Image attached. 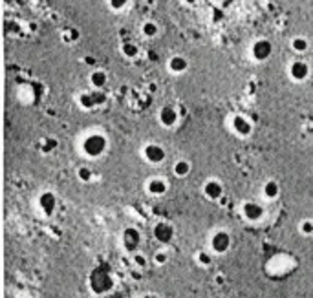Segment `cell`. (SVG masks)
<instances>
[{
  "instance_id": "6",
  "label": "cell",
  "mask_w": 313,
  "mask_h": 298,
  "mask_svg": "<svg viewBox=\"0 0 313 298\" xmlns=\"http://www.w3.org/2000/svg\"><path fill=\"white\" fill-rule=\"evenodd\" d=\"M271 55H273V44H271V40L258 39L251 44V57L255 59L256 63H265Z\"/></svg>"
},
{
  "instance_id": "32",
  "label": "cell",
  "mask_w": 313,
  "mask_h": 298,
  "mask_svg": "<svg viewBox=\"0 0 313 298\" xmlns=\"http://www.w3.org/2000/svg\"><path fill=\"white\" fill-rule=\"evenodd\" d=\"M141 298H158V294H154V293H147V294H143Z\"/></svg>"
},
{
  "instance_id": "1",
  "label": "cell",
  "mask_w": 313,
  "mask_h": 298,
  "mask_svg": "<svg viewBox=\"0 0 313 298\" xmlns=\"http://www.w3.org/2000/svg\"><path fill=\"white\" fill-rule=\"evenodd\" d=\"M81 148H82V154L86 156V158L97 159V158H101L106 152V148H108V139H106L105 134L94 132V134H88L86 137L82 139Z\"/></svg>"
},
{
  "instance_id": "29",
  "label": "cell",
  "mask_w": 313,
  "mask_h": 298,
  "mask_svg": "<svg viewBox=\"0 0 313 298\" xmlns=\"http://www.w3.org/2000/svg\"><path fill=\"white\" fill-rule=\"evenodd\" d=\"M130 0H108V6H110V10L114 11H123L128 6Z\"/></svg>"
},
{
  "instance_id": "12",
  "label": "cell",
  "mask_w": 313,
  "mask_h": 298,
  "mask_svg": "<svg viewBox=\"0 0 313 298\" xmlns=\"http://www.w3.org/2000/svg\"><path fill=\"white\" fill-rule=\"evenodd\" d=\"M158 119H159V123H161V126H165V128H172V126L178 125L180 114L172 105H165L163 108L159 110Z\"/></svg>"
},
{
  "instance_id": "25",
  "label": "cell",
  "mask_w": 313,
  "mask_h": 298,
  "mask_svg": "<svg viewBox=\"0 0 313 298\" xmlns=\"http://www.w3.org/2000/svg\"><path fill=\"white\" fill-rule=\"evenodd\" d=\"M299 232L302 236H313V220L311 218H304L299 223Z\"/></svg>"
},
{
  "instance_id": "33",
  "label": "cell",
  "mask_w": 313,
  "mask_h": 298,
  "mask_svg": "<svg viewBox=\"0 0 313 298\" xmlns=\"http://www.w3.org/2000/svg\"><path fill=\"white\" fill-rule=\"evenodd\" d=\"M132 274H134L136 280H141V274H140V273H132Z\"/></svg>"
},
{
  "instance_id": "26",
  "label": "cell",
  "mask_w": 313,
  "mask_h": 298,
  "mask_svg": "<svg viewBox=\"0 0 313 298\" xmlns=\"http://www.w3.org/2000/svg\"><path fill=\"white\" fill-rule=\"evenodd\" d=\"M152 260H154L156 265H167L169 264V253L165 249H159L154 253V256H152Z\"/></svg>"
},
{
  "instance_id": "2",
  "label": "cell",
  "mask_w": 313,
  "mask_h": 298,
  "mask_svg": "<svg viewBox=\"0 0 313 298\" xmlns=\"http://www.w3.org/2000/svg\"><path fill=\"white\" fill-rule=\"evenodd\" d=\"M231 245H233V236L226 229H218L209 238V249L214 255H226L227 251L231 249Z\"/></svg>"
},
{
  "instance_id": "4",
  "label": "cell",
  "mask_w": 313,
  "mask_h": 298,
  "mask_svg": "<svg viewBox=\"0 0 313 298\" xmlns=\"http://www.w3.org/2000/svg\"><path fill=\"white\" fill-rule=\"evenodd\" d=\"M141 154H143L145 161L150 165H161L165 159H167V150H165L163 144H159V143L145 144L143 150H141Z\"/></svg>"
},
{
  "instance_id": "30",
  "label": "cell",
  "mask_w": 313,
  "mask_h": 298,
  "mask_svg": "<svg viewBox=\"0 0 313 298\" xmlns=\"http://www.w3.org/2000/svg\"><path fill=\"white\" fill-rule=\"evenodd\" d=\"M214 284L223 285L226 284V276H223V274H216V276H214Z\"/></svg>"
},
{
  "instance_id": "8",
  "label": "cell",
  "mask_w": 313,
  "mask_h": 298,
  "mask_svg": "<svg viewBox=\"0 0 313 298\" xmlns=\"http://www.w3.org/2000/svg\"><path fill=\"white\" fill-rule=\"evenodd\" d=\"M152 234H154V240L158 241V243L169 245V243H172L176 232H174V227L170 225L169 221H158L154 225V229H152Z\"/></svg>"
},
{
  "instance_id": "22",
  "label": "cell",
  "mask_w": 313,
  "mask_h": 298,
  "mask_svg": "<svg viewBox=\"0 0 313 298\" xmlns=\"http://www.w3.org/2000/svg\"><path fill=\"white\" fill-rule=\"evenodd\" d=\"M194 258H196V264L202 265V267H211V265H212V255L209 253V251H205V249L198 251Z\"/></svg>"
},
{
  "instance_id": "20",
  "label": "cell",
  "mask_w": 313,
  "mask_h": 298,
  "mask_svg": "<svg viewBox=\"0 0 313 298\" xmlns=\"http://www.w3.org/2000/svg\"><path fill=\"white\" fill-rule=\"evenodd\" d=\"M141 33H143V37H147V39H154L159 33V26L156 24L154 20H147V22H143V26H141Z\"/></svg>"
},
{
  "instance_id": "14",
  "label": "cell",
  "mask_w": 313,
  "mask_h": 298,
  "mask_svg": "<svg viewBox=\"0 0 313 298\" xmlns=\"http://www.w3.org/2000/svg\"><path fill=\"white\" fill-rule=\"evenodd\" d=\"M145 190L150 194V196H165L167 190H169V183L165 181L163 178H150L149 181L145 183Z\"/></svg>"
},
{
  "instance_id": "21",
  "label": "cell",
  "mask_w": 313,
  "mask_h": 298,
  "mask_svg": "<svg viewBox=\"0 0 313 298\" xmlns=\"http://www.w3.org/2000/svg\"><path fill=\"white\" fill-rule=\"evenodd\" d=\"M291 49H293L295 53H306L309 49V42L306 37H293L291 39Z\"/></svg>"
},
{
  "instance_id": "16",
  "label": "cell",
  "mask_w": 313,
  "mask_h": 298,
  "mask_svg": "<svg viewBox=\"0 0 313 298\" xmlns=\"http://www.w3.org/2000/svg\"><path fill=\"white\" fill-rule=\"evenodd\" d=\"M262 196H264L265 200H270V202L277 200V197L280 196V183L277 181V179H267V181L262 185Z\"/></svg>"
},
{
  "instance_id": "17",
  "label": "cell",
  "mask_w": 313,
  "mask_h": 298,
  "mask_svg": "<svg viewBox=\"0 0 313 298\" xmlns=\"http://www.w3.org/2000/svg\"><path fill=\"white\" fill-rule=\"evenodd\" d=\"M90 86L94 88V90H103V88L108 84V73L105 72V70H94V72L90 73Z\"/></svg>"
},
{
  "instance_id": "31",
  "label": "cell",
  "mask_w": 313,
  "mask_h": 298,
  "mask_svg": "<svg viewBox=\"0 0 313 298\" xmlns=\"http://www.w3.org/2000/svg\"><path fill=\"white\" fill-rule=\"evenodd\" d=\"M84 63L90 64V66H94V64H96V59H94V57H86V59H84Z\"/></svg>"
},
{
  "instance_id": "13",
  "label": "cell",
  "mask_w": 313,
  "mask_h": 298,
  "mask_svg": "<svg viewBox=\"0 0 313 298\" xmlns=\"http://www.w3.org/2000/svg\"><path fill=\"white\" fill-rule=\"evenodd\" d=\"M231 128L236 135L240 137H249L253 134V123L247 119L246 116H233L231 119Z\"/></svg>"
},
{
  "instance_id": "27",
  "label": "cell",
  "mask_w": 313,
  "mask_h": 298,
  "mask_svg": "<svg viewBox=\"0 0 313 298\" xmlns=\"http://www.w3.org/2000/svg\"><path fill=\"white\" fill-rule=\"evenodd\" d=\"M132 262H134V265H136V267H140V269H145V267L149 265V260H147V256L141 255L140 251L132 255Z\"/></svg>"
},
{
  "instance_id": "9",
  "label": "cell",
  "mask_w": 313,
  "mask_h": 298,
  "mask_svg": "<svg viewBox=\"0 0 313 298\" xmlns=\"http://www.w3.org/2000/svg\"><path fill=\"white\" fill-rule=\"evenodd\" d=\"M37 205H39L40 212H42L44 216H53L55 211H57V205H59L57 196H55L52 190H44V192H40Z\"/></svg>"
},
{
  "instance_id": "11",
  "label": "cell",
  "mask_w": 313,
  "mask_h": 298,
  "mask_svg": "<svg viewBox=\"0 0 313 298\" xmlns=\"http://www.w3.org/2000/svg\"><path fill=\"white\" fill-rule=\"evenodd\" d=\"M202 192H203V196L207 197V200H211V202H218V200H222L223 197V183L214 178L207 179V181L203 183Z\"/></svg>"
},
{
  "instance_id": "19",
  "label": "cell",
  "mask_w": 313,
  "mask_h": 298,
  "mask_svg": "<svg viewBox=\"0 0 313 298\" xmlns=\"http://www.w3.org/2000/svg\"><path fill=\"white\" fill-rule=\"evenodd\" d=\"M121 53L126 59H136L140 55V46L136 42H132V40H126V42L121 44Z\"/></svg>"
},
{
  "instance_id": "3",
  "label": "cell",
  "mask_w": 313,
  "mask_h": 298,
  "mask_svg": "<svg viewBox=\"0 0 313 298\" xmlns=\"http://www.w3.org/2000/svg\"><path fill=\"white\" fill-rule=\"evenodd\" d=\"M77 103L82 110H94L96 106H101L106 103V95L103 93V90H90L79 93Z\"/></svg>"
},
{
  "instance_id": "15",
  "label": "cell",
  "mask_w": 313,
  "mask_h": 298,
  "mask_svg": "<svg viewBox=\"0 0 313 298\" xmlns=\"http://www.w3.org/2000/svg\"><path fill=\"white\" fill-rule=\"evenodd\" d=\"M189 70V61L183 55H174L169 59V72L174 75H182Z\"/></svg>"
},
{
  "instance_id": "18",
  "label": "cell",
  "mask_w": 313,
  "mask_h": 298,
  "mask_svg": "<svg viewBox=\"0 0 313 298\" xmlns=\"http://www.w3.org/2000/svg\"><path fill=\"white\" fill-rule=\"evenodd\" d=\"M191 170H193V165H191V161H187V159H178L176 163L172 165V172L176 178H187L189 174H191Z\"/></svg>"
},
{
  "instance_id": "10",
  "label": "cell",
  "mask_w": 313,
  "mask_h": 298,
  "mask_svg": "<svg viewBox=\"0 0 313 298\" xmlns=\"http://www.w3.org/2000/svg\"><path fill=\"white\" fill-rule=\"evenodd\" d=\"M242 216L246 218L247 221H260L265 216V209L262 203L258 202H246L242 205Z\"/></svg>"
},
{
  "instance_id": "23",
  "label": "cell",
  "mask_w": 313,
  "mask_h": 298,
  "mask_svg": "<svg viewBox=\"0 0 313 298\" xmlns=\"http://www.w3.org/2000/svg\"><path fill=\"white\" fill-rule=\"evenodd\" d=\"M79 39H81V29H77V28H68V29H64L63 40H64L66 44L77 42Z\"/></svg>"
},
{
  "instance_id": "24",
  "label": "cell",
  "mask_w": 313,
  "mask_h": 298,
  "mask_svg": "<svg viewBox=\"0 0 313 298\" xmlns=\"http://www.w3.org/2000/svg\"><path fill=\"white\" fill-rule=\"evenodd\" d=\"M77 179L81 183H90L94 179V170L88 167V165H81L77 169Z\"/></svg>"
},
{
  "instance_id": "5",
  "label": "cell",
  "mask_w": 313,
  "mask_h": 298,
  "mask_svg": "<svg viewBox=\"0 0 313 298\" xmlns=\"http://www.w3.org/2000/svg\"><path fill=\"white\" fill-rule=\"evenodd\" d=\"M141 232L138 227H126L123 231V236H121V241H123V247H125L126 253H138L141 247Z\"/></svg>"
},
{
  "instance_id": "7",
  "label": "cell",
  "mask_w": 313,
  "mask_h": 298,
  "mask_svg": "<svg viewBox=\"0 0 313 298\" xmlns=\"http://www.w3.org/2000/svg\"><path fill=\"white\" fill-rule=\"evenodd\" d=\"M309 72H311V68L306 61L302 59H295L289 63V68H288V73H289V79L295 82H302L309 77Z\"/></svg>"
},
{
  "instance_id": "28",
  "label": "cell",
  "mask_w": 313,
  "mask_h": 298,
  "mask_svg": "<svg viewBox=\"0 0 313 298\" xmlns=\"http://www.w3.org/2000/svg\"><path fill=\"white\" fill-rule=\"evenodd\" d=\"M57 139H53V137H46V139L42 141V152L44 154H50V152H53L55 150V146H57Z\"/></svg>"
}]
</instances>
